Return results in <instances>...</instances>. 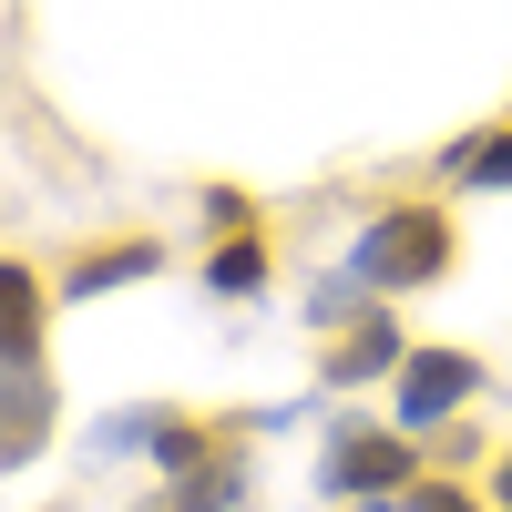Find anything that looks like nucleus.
Masks as SVG:
<instances>
[{"instance_id": "nucleus-1", "label": "nucleus", "mask_w": 512, "mask_h": 512, "mask_svg": "<svg viewBox=\"0 0 512 512\" xmlns=\"http://www.w3.org/2000/svg\"><path fill=\"white\" fill-rule=\"evenodd\" d=\"M338 277H349L359 297H379V308H400V297H420V287H451L461 277V216H451V195L379 205V216L349 236Z\"/></svg>"}, {"instance_id": "nucleus-2", "label": "nucleus", "mask_w": 512, "mask_h": 512, "mask_svg": "<svg viewBox=\"0 0 512 512\" xmlns=\"http://www.w3.org/2000/svg\"><path fill=\"white\" fill-rule=\"evenodd\" d=\"M492 390V369L472 349H451V338H410V359L390 379V431H410L420 451H431V431H461V410H472Z\"/></svg>"}, {"instance_id": "nucleus-3", "label": "nucleus", "mask_w": 512, "mask_h": 512, "mask_svg": "<svg viewBox=\"0 0 512 512\" xmlns=\"http://www.w3.org/2000/svg\"><path fill=\"white\" fill-rule=\"evenodd\" d=\"M420 472H431V451L410 431H390V420H338L318 441V492L328 502H400Z\"/></svg>"}, {"instance_id": "nucleus-4", "label": "nucleus", "mask_w": 512, "mask_h": 512, "mask_svg": "<svg viewBox=\"0 0 512 512\" xmlns=\"http://www.w3.org/2000/svg\"><path fill=\"white\" fill-rule=\"evenodd\" d=\"M52 318H62L52 267L0 246V369H52Z\"/></svg>"}, {"instance_id": "nucleus-5", "label": "nucleus", "mask_w": 512, "mask_h": 512, "mask_svg": "<svg viewBox=\"0 0 512 512\" xmlns=\"http://www.w3.org/2000/svg\"><path fill=\"white\" fill-rule=\"evenodd\" d=\"M164 267H175V246H164V236H144V226H123V236H93L82 256H62V267H52V287H62V308H93V297L144 287V277H164Z\"/></svg>"}, {"instance_id": "nucleus-6", "label": "nucleus", "mask_w": 512, "mask_h": 512, "mask_svg": "<svg viewBox=\"0 0 512 512\" xmlns=\"http://www.w3.org/2000/svg\"><path fill=\"white\" fill-rule=\"evenodd\" d=\"M400 359H410L400 308H359V318L318 349V390H379V379H400Z\"/></svg>"}, {"instance_id": "nucleus-7", "label": "nucleus", "mask_w": 512, "mask_h": 512, "mask_svg": "<svg viewBox=\"0 0 512 512\" xmlns=\"http://www.w3.org/2000/svg\"><path fill=\"white\" fill-rule=\"evenodd\" d=\"M62 431V390L52 369H0V472H31Z\"/></svg>"}, {"instance_id": "nucleus-8", "label": "nucleus", "mask_w": 512, "mask_h": 512, "mask_svg": "<svg viewBox=\"0 0 512 512\" xmlns=\"http://www.w3.org/2000/svg\"><path fill=\"white\" fill-rule=\"evenodd\" d=\"M195 277H205V297H226V308H246V297H267V277H277V226L216 236V246L195 256Z\"/></svg>"}, {"instance_id": "nucleus-9", "label": "nucleus", "mask_w": 512, "mask_h": 512, "mask_svg": "<svg viewBox=\"0 0 512 512\" xmlns=\"http://www.w3.org/2000/svg\"><path fill=\"white\" fill-rule=\"evenodd\" d=\"M441 185L451 195H512V113H492V123L441 144Z\"/></svg>"}, {"instance_id": "nucleus-10", "label": "nucleus", "mask_w": 512, "mask_h": 512, "mask_svg": "<svg viewBox=\"0 0 512 512\" xmlns=\"http://www.w3.org/2000/svg\"><path fill=\"white\" fill-rule=\"evenodd\" d=\"M144 512H246V441L236 451H216L205 472H185V482H164Z\"/></svg>"}, {"instance_id": "nucleus-11", "label": "nucleus", "mask_w": 512, "mask_h": 512, "mask_svg": "<svg viewBox=\"0 0 512 512\" xmlns=\"http://www.w3.org/2000/svg\"><path fill=\"white\" fill-rule=\"evenodd\" d=\"M195 216H205V236H246V226H267L246 185H195Z\"/></svg>"}, {"instance_id": "nucleus-12", "label": "nucleus", "mask_w": 512, "mask_h": 512, "mask_svg": "<svg viewBox=\"0 0 512 512\" xmlns=\"http://www.w3.org/2000/svg\"><path fill=\"white\" fill-rule=\"evenodd\" d=\"M400 512H492V502L461 482V472H420V482L400 492Z\"/></svg>"}, {"instance_id": "nucleus-13", "label": "nucleus", "mask_w": 512, "mask_h": 512, "mask_svg": "<svg viewBox=\"0 0 512 512\" xmlns=\"http://www.w3.org/2000/svg\"><path fill=\"white\" fill-rule=\"evenodd\" d=\"M482 502H492V512H512V451L492 461V482H482Z\"/></svg>"}, {"instance_id": "nucleus-14", "label": "nucleus", "mask_w": 512, "mask_h": 512, "mask_svg": "<svg viewBox=\"0 0 512 512\" xmlns=\"http://www.w3.org/2000/svg\"><path fill=\"white\" fill-rule=\"evenodd\" d=\"M338 512H400V502H338Z\"/></svg>"}]
</instances>
